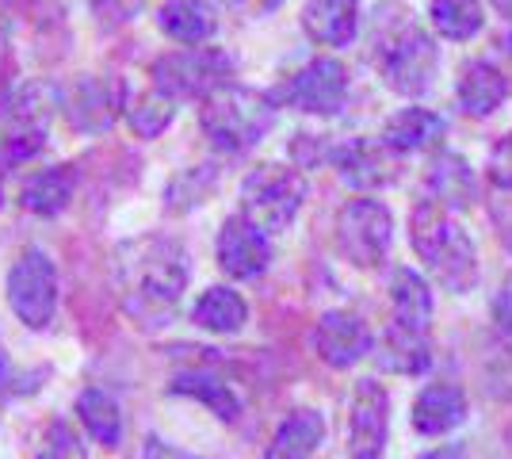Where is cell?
<instances>
[{"label":"cell","mask_w":512,"mask_h":459,"mask_svg":"<svg viewBox=\"0 0 512 459\" xmlns=\"http://www.w3.org/2000/svg\"><path fill=\"white\" fill-rule=\"evenodd\" d=\"M192 261L188 249L165 234H146L119 253V287L127 310L138 318H161L188 291Z\"/></svg>","instance_id":"cell-1"},{"label":"cell","mask_w":512,"mask_h":459,"mask_svg":"<svg viewBox=\"0 0 512 459\" xmlns=\"http://www.w3.org/2000/svg\"><path fill=\"white\" fill-rule=\"evenodd\" d=\"M409 241L425 268L451 295H467L478 284V249L470 234L451 219L448 207L421 199L409 215Z\"/></svg>","instance_id":"cell-2"},{"label":"cell","mask_w":512,"mask_h":459,"mask_svg":"<svg viewBox=\"0 0 512 459\" xmlns=\"http://www.w3.org/2000/svg\"><path fill=\"white\" fill-rule=\"evenodd\" d=\"M272 123H276V96H264L245 85H222L199 108L203 138L218 153L253 150L272 131Z\"/></svg>","instance_id":"cell-3"},{"label":"cell","mask_w":512,"mask_h":459,"mask_svg":"<svg viewBox=\"0 0 512 459\" xmlns=\"http://www.w3.org/2000/svg\"><path fill=\"white\" fill-rule=\"evenodd\" d=\"M302 203H306V176L291 165L268 161L241 180V215L256 222L264 234H283L299 219Z\"/></svg>","instance_id":"cell-4"},{"label":"cell","mask_w":512,"mask_h":459,"mask_svg":"<svg viewBox=\"0 0 512 459\" xmlns=\"http://www.w3.org/2000/svg\"><path fill=\"white\" fill-rule=\"evenodd\" d=\"M54 108H62V100L50 85L39 81L12 85L8 108L0 119V165H23L43 150Z\"/></svg>","instance_id":"cell-5"},{"label":"cell","mask_w":512,"mask_h":459,"mask_svg":"<svg viewBox=\"0 0 512 459\" xmlns=\"http://www.w3.org/2000/svg\"><path fill=\"white\" fill-rule=\"evenodd\" d=\"M153 88H161L172 100H207L211 92L230 85L234 77V58L214 46H188L157 58L150 69Z\"/></svg>","instance_id":"cell-6"},{"label":"cell","mask_w":512,"mask_h":459,"mask_svg":"<svg viewBox=\"0 0 512 459\" xmlns=\"http://www.w3.org/2000/svg\"><path fill=\"white\" fill-rule=\"evenodd\" d=\"M436 66H440V50L413 23H402L394 35H386V43H379V73L402 96H425Z\"/></svg>","instance_id":"cell-7"},{"label":"cell","mask_w":512,"mask_h":459,"mask_svg":"<svg viewBox=\"0 0 512 459\" xmlns=\"http://www.w3.org/2000/svg\"><path fill=\"white\" fill-rule=\"evenodd\" d=\"M8 303L27 329H46L58 314V268L39 245H27L8 272Z\"/></svg>","instance_id":"cell-8"},{"label":"cell","mask_w":512,"mask_h":459,"mask_svg":"<svg viewBox=\"0 0 512 459\" xmlns=\"http://www.w3.org/2000/svg\"><path fill=\"white\" fill-rule=\"evenodd\" d=\"M394 241V219L379 199H352L337 215V249L356 268H379Z\"/></svg>","instance_id":"cell-9"},{"label":"cell","mask_w":512,"mask_h":459,"mask_svg":"<svg viewBox=\"0 0 512 459\" xmlns=\"http://www.w3.org/2000/svg\"><path fill=\"white\" fill-rule=\"evenodd\" d=\"M348 100V73L337 58H314L276 88V104L306 115H337Z\"/></svg>","instance_id":"cell-10"},{"label":"cell","mask_w":512,"mask_h":459,"mask_svg":"<svg viewBox=\"0 0 512 459\" xmlns=\"http://www.w3.org/2000/svg\"><path fill=\"white\" fill-rule=\"evenodd\" d=\"M127 104V85L119 77H96V73H85L81 81H73V88L62 96L69 127L85 134H104L107 127H115V119L127 115Z\"/></svg>","instance_id":"cell-11"},{"label":"cell","mask_w":512,"mask_h":459,"mask_svg":"<svg viewBox=\"0 0 512 459\" xmlns=\"http://www.w3.org/2000/svg\"><path fill=\"white\" fill-rule=\"evenodd\" d=\"M214 257L230 280H256L272 264V241L245 215H230L214 238Z\"/></svg>","instance_id":"cell-12"},{"label":"cell","mask_w":512,"mask_h":459,"mask_svg":"<svg viewBox=\"0 0 512 459\" xmlns=\"http://www.w3.org/2000/svg\"><path fill=\"white\" fill-rule=\"evenodd\" d=\"M310 341H314V352H318L321 364H329L337 372L356 368L363 356L371 352V345H375L367 322H363L360 314H352V310H325Z\"/></svg>","instance_id":"cell-13"},{"label":"cell","mask_w":512,"mask_h":459,"mask_svg":"<svg viewBox=\"0 0 512 459\" xmlns=\"http://www.w3.org/2000/svg\"><path fill=\"white\" fill-rule=\"evenodd\" d=\"M390 437V394L379 379H360L348 414V440L356 456H379Z\"/></svg>","instance_id":"cell-14"},{"label":"cell","mask_w":512,"mask_h":459,"mask_svg":"<svg viewBox=\"0 0 512 459\" xmlns=\"http://www.w3.org/2000/svg\"><path fill=\"white\" fill-rule=\"evenodd\" d=\"M329 161L341 173L344 184H352V188H383V184L394 180V161H390V150L383 146V138L379 142L348 138L341 146H333Z\"/></svg>","instance_id":"cell-15"},{"label":"cell","mask_w":512,"mask_h":459,"mask_svg":"<svg viewBox=\"0 0 512 459\" xmlns=\"http://www.w3.org/2000/svg\"><path fill=\"white\" fill-rule=\"evenodd\" d=\"M470 414V402L463 387L455 383H428L425 391L413 398V429L421 437H448L451 429H459Z\"/></svg>","instance_id":"cell-16"},{"label":"cell","mask_w":512,"mask_h":459,"mask_svg":"<svg viewBox=\"0 0 512 459\" xmlns=\"http://www.w3.org/2000/svg\"><path fill=\"white\" fill-rule=\"evenodd\" d=\"M455 96H459L463 115H470V119H490L493 111L505 104L509 81H505V73L493 66V62L474 58V62H467V66L459 69V88H455Z\"/></svg>","instance_id":"cell-17"},{"label":"cell","mask_w":512,"mask_h":459,"mask_svg":"<svg viewBox=\"0 0 512 459\" xmlns=\"http://www.w3.org/2000/svg\"><path fill=\"white\" fill-rule=\"evenodd\" d=\"M448 134V119L428 108H402L383 127V146L390 153H425L440 146Z\"/></svg>","instance_id":"cell-18"},{"label":"cell","mask_w":512,"mask_h":459,"mask_svg":"<svg viewBox=\"0 0 512 459\" xmlns=\"http://www.w3.org/2000/svg\"><path fill=\"white\" fill-rule=\"evenodd\" d=\"M302 27L318 46H348L360 31V0H306Z\"/></svg>","instance_id":"cell-19"},{"label":"cell","mask_w":512,"mask_h":459,"mask_svg":"<svg viewBox=\"0 0 512 459\" xmlns=\"http://www.w3.org/2000/svg\"><path fill=\"white\" fill-rule=\"evenodd\" d=\"M77 196V169L73 165H50L35 173L20 192V207L35 219H58Z\"/></svg>","instance_id":"cell-20"},{"label":"cell","mask_w":512,"mask_h":459,"mask_svg":"<svg viewBox=\"0 0 512 459\" xmlns=\"http://www.w3.org/2000/svg\"><path fill=\"white\" fill-rule=\"evenodd\" d=\"M379 368L390 375H425L432 368V341L421 329H409L390 322L375 352Z\"/></svg>","instance_id":"cell-21"},{"label":"cell","mask_w":512,"mask_h":459,"mask_svg":"<svg viewBox=\"0 0 512 459\" xmlns=\"http://www.w3.org/2000/svg\"><path fill=\"white\" fill-rule=\"evenodd\" d=\"M169 394L203 402L218 421H237L241 417V398H237V391L218 372H211V368H184V372H176L169 383Z\"/></svg>","instance_id":"cell-22"},{"label":"cell","mask_w":512,"mask_h":459,"mask_svg":"<svg viewBox=\"0 0 512 459\" xmlns=\"http://www.w3.org/2000/svg\"><path fill=\"white\" fill-rule=\"evenodd\" d=\"M478 196V176L470 169L467 157L459 153H440L428 165V199L448 207V211H463Z\"/></svg>","instance_id":"cell-23"},{"label":"cell","mask_w":512,"mask_h":459,"mask_svg":"<svg viewBox=\"0 0 512 459\" xmlns=\"http://www.w3.org/2000/svg\"><path fill=\"white\" fill-rule=\"evenodd\" d=\"M321 440H325V417L302 406L283 417V425L264 448V459H310L321 448Z\"/></svg>","instance_id":"cell-24"},{"label":"cell","mask_w":512,"mask_h":459,"mask_svg":"<svg viewBox=\"0 0 512 459\" xmlns=\"http://www.w3.org/2000/svg\"><path fill=\"white\" fill-rule=\"evenodd\" d=\"M157 27L169 35L172 43L203 46L214 39L218 20H214V8L207 0H169L157 12Z\"/></svg>","instance_id":"cell-25"},{"label":"cell","mask_w":512,"mask_h":459,"mask_svg":"<svg viewBox=\"0 0 512 459\" xmlns=\"http://www.w3.org/2000/svg\"><path fill=\"white\" fill-rule=\"evenodd\" d=\"M192 322L207 333H218V337H230V333H241L245 322H249V303L237 295L234 287H207L192 306Z\"/></svg>","instance_id":"cell-26"},{"label":"cell","mask_w":512,"mask_h":459,"mask_svg":"<svg viewBox=\"0 0 512 459\" xmlns=\"http://www.w3.org/2000/svg\"><path fill=\"white\" fill-rule=\"evenodd\" d=\"M390 310H394L398 326L428 333V326H432V291H428V280L417 268H398L394 272V280H390Z\"/></svg>","instance_id":"cell-27"},{"label":"cell","mask_w":512,"mask_h":459,"mask_svg":"<svg viewBox=\"0 0 512 459\" xmlns=\"http://www.w3.org/2000/svg\"><path fill=\"white\" fill-rule=\"evenodd\" d=\"M77 417H81V425H85L88 437L96 440V444L119 448V440H123V414H119V402L107 391H100V387L81 391V398H77Z\"/></svg>","instance_id":"cell-28"},{"label":"cell","mask_w":512,"mask_h":459,"mask_svg":"<svg viewBox=\"0 0 512 459\" xmlns=\"http://www.w3.org/2000/svg\"><path fill=\"white\" fill-rule=\"evenodd\" d=\"M428 16L436 35H444L451 43H467L482 31L486 12H482V0H428Z\"/></svg>","instance_id":"cell-29"},{"label":"cell","mask_w":512,"mask_h":459,"mask_svg":"<svg viewBox=\"0 0 512 459\" xmlns=\"http://www.w3.org/2000/svg\"><path fill=\"white\" fill-rule=\"evenodd\" d=\"M176 119V100L165 96L161 88L150 92H138L127 104V127L134 131V138H157V134L169 131V123Z\"/></svg>","instance_id":"cell-30"},{"label":"cell","mask_w":512,"mask_h":459,"mask_svg":"<svg viewBox=\"0 0 512 459\" xmlns=\"http://www.w3.org/2000/svg\"><path fill=\"white\" fill-rule=\"evenodd\" d=\"M214 184H218V169L214 165L184 169L180 176H172V184L165 188V207H169L172 215H184V211H192V207H199L203 199L211 196Z\"/></svg>","instance_id":"cell-31"},{"label":"cell","mask_w":512,"mask_h":459,"mask_svg":"<svg viewBox=\"0 0 512 459\" xmlns=\"http://www.w3.org/2000/svg\"><path fill=\"white\" fill-rule=\"evenodd\" d=\"M35 459H85V444H81V437L65 421H54Z\"/></svg>","instance_id":"cell-32"},{"label":"cell","mask_w":512,"mask_h":459,"mask_svg":"<svg viewBox=\"0 0 512 459\" xmlns=\"http://www.w3.org/2000/svg\"><path fill=\"white\" fill-rule=\"evenodd\" d=\"M490 184L501 196H512V134H505L490 150Z\"/></svg>","instance_id":"cell-33"},{"label":"cell","mask_w":512,"mask_h":459,"mask_svg":"<svg viewBox=\"0 0 512 459\" xmlns=\"http://www.w3.org/2000/svg\"><path fill=\"white\" fill-rule=\"evenodd\" d=\"M92 4V12L100 16V23L107 27H119V23H127L134 12H138V4L142 0H88Z\"/></svg>","instance_id":"cell-34"},{"label":"cell","mask_w":512,"mask_h":459,"mask_svg":"<svg viewBox=\"0 0 512 459\" xmlns=\"http://www.w3.org/2000/svg\"><path fill=\"white\" fill-rule=\"evenodd\" d=\"M493 322H497V329H501L505 337H512V276L501 284L497 299H493Z\"/></svg>","instance_id":"cell-35"},{"label":"cell","mask_w":512,"mask_h":459,"mask_svg":"<svg viewBox=\"0 0 512 459\" xmlns=\"http://www.w3.org/2000/svg\"><path fill=\"white\" fill-rule=\"evenodd\" d=\"M142 459H203V456H192V452H184V448H176L169 444L165 437H146V448H142Z\"/></svg>","instance_id":"cell-36"},{"label":"cell","mask_w":512,"mask_h":459,"mask_svg":"<svg viewBox=\"0 0 512 459\" xmlns=\"http://www.w3.org/2000/svg\"><path fill=\"white\" fill-rule=\"evenodd\" d=\"M237 12H245V16H268V12H276L283 0H230Z\"/></svg>","instance_id":"cell-37"},{"label":"cell","mask_w":512,"mask_h":459,"mask_svg":"<svg viewBox=\"0 0 512 459\" xmlns=\"http://www.w3.org/2000/svg\"><path fill=\"white\" fill-rule=\"evenodd\" d=\"M417 459H467V452L459 444H444V448H432V452H425V456Z\"/></svg>","instance_id":"cell-38"},{"label":"cell","mask_w":512,"mask_h":459,"mask_svg":"<svg viewBox=\"0 0 512 459\" xmlns=\"http://www.w3.org/2000/svg\"><path fill=\"white\" fill-rule=\"evenodd\" d=\"M8 27H12V0H0V39L8 35Z\"/></svg>","instance_id":"cell-39"},{"label":"cell","mask_w":512,"mask_h":459,"mask_svg":"<svg viewBox=\"0 0 512 459\" xmlns=\"http://www.w3.org/2000/svg\"><path fill=\"white\" fill-rule=\"evenodd\" d=\"M8 96H12V85L0 77V119H4V108H8Z\"/></svg>","instance_id":"cell-40"},{"label":"cell","mask_w":512,"mask_h":459,"mask_svg":"<svg viewBox=\"0 0 512 459\" xmlns=\"http://www.w3.org/2000/svg\"><path fill=\"white\" fill-rule=\"evenodd\" d=\"M493 8H497L505 20H512V0H493Z\"/></svg>","instance_id":"cell-41"},{"label":"cell","mask_w":512,"mask_h":459,"mask_svg":"<svg viewBox=\"0 0 512 459\" xmlns=\"http://www.w3.org/2000/svg\"><path fill=\"white\" fill-rule=\"evenodd\" d=\"M352 459H379V456H352Z\"/></svg>","instance_id":"cell-42"},{"label":"cell","mask_w":512,"mask_h":459,"mask_svg":"<svg viewBox=\"0 0 512 459\" xmlns=\"http://www.w3.org/2000/svg\"><path fill=\"white\" fill-rule=\"evenodd\" d=\"M509 62H512V35H509Z\"/></svg>","instance_id":"cell-43"},{"label":"cell","mask_w":512,"mask_h":459,"mask_svg":"<svg viewBox=\"0 0 512 459\" xmlns=\"http://www.w3.org/2000/svg\"><path fill=\"white\" fill-rule=\"evenodd\" d=\"M0 203H4V184H0Z\"/></svg>","instance_id":"cell-44"}]
</instances>
